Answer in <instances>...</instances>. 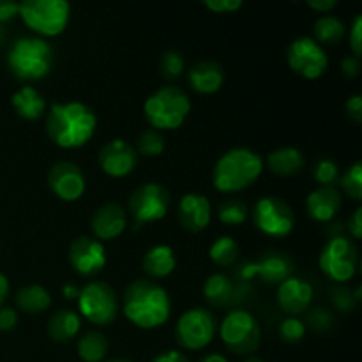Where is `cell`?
<instances>
[{"label":"cell","mask_w":362,"mask_h":362,"mask_svg":"<svg viewBox=\"0 0 362 362\" xmlns=\"http://www.w3.org/2000/svg\"><path fill=\"white\" fill-rule=\"evenodd\" d=\"M175 265H177L175 253H173L172 247L165 246V244L152 246L144 257L145 274L151 276V278L154 279H161V278H166V276H170L173 271H175Z\"/></svg>","instance_id":"obj_23"},{"label":"cell","mask_w":362,"mask_h":362,"mask_svg":"<svg viewBox=\"0 0 362 362\" xmlns=\"http://www.w3.org/2000/svg\"><path fill=\"white\" fill-rule=\"evenodd\" d=\"M168 205V191L158 182H147L136 187L129 198V211L138 226L144 223H156L165 218Z\"/></svg>","instance_id":"obj_13"},{"label":"cell","mask_w":362,"mask_h":362,"mask_svg":"<svg viewBox=\"0 0 362 362\" xmlns=\"http://www.w3.org/2000/svg\"><path fill=\"white\" fill-rule=\"evenodd\" d=\"M346 113L352 120L356 122H362V98L359 94L352 95V98L346 101Z\"/></svg>","instance_id":"obj_44"},{"label":"cell","mask_w":362,"mask_h":362,"mask_svg":"<svg viewBox=\"0 0 362 362\" xmlns=\"http://www.w3.org/2000/svg\"><path fill=\"white\" fill-rule=\"evenodd\" d=\"M313 175H315V180H317L320 186L334 187L336 180H338V177H339L338 165H336L332 159H327V158L320 159V161L315 165Z\"/></svg>","instance_id":"obj_36"},{"label":"cell","mask_w":362,"mask_h":362,"mask_svg":"<svg viewBox=\"0 0 362 362\" xmlns=\"http://www.w3.org/2000/svg\"><path fill=\"white\" fill-rule=\"evenodd\" d=\"M313 296L315 290L311 283H308L303 278L290 276L285 281L279 283L278 304L290 317H297V315H303L310 308Z\"/></svg>","instance_id":"obj_18"},{"label":"cell","mask_w":362,"mask_h":362,"mask_svg":"<svg viewBox=\"0 0 362 362\" xmlns=\"http://www.w3.org/2000/svg\"><path fill=\"white\" fill-rule=\"evenodd\" d=\"M159 71H161V76L166 80H175L182 74L184 71V59L179 52H165L161 55V62H159Z\"/></svg>","instance_id":"obj_35"},{"label":"cell","mask_w":362,"mask_h":362,"mask_svg":"<svg viewBox=\"0 0 362 362\" xmlns=\"http://www.w3.org/2000/svg\"><path fill=\"white\" fill-rule=\"evenodd\" d=\"M69 262L80 276L90 278L106 265V250L94 237H78L69 247Z\"/></svg>","instance_id":"obj_15"},{"label":"cell","mask_w":362,"mask_h":362,"mask_svg":"<svg viewBox=\"0 0 362 362\" xmlns=\"http://www.w3.org/2000/svg\"><path fill=\"white\" fill-rule=\"evenodd\" d=\"M187 80H189L191 87L200 94H214L221 88L225 73L218 62L202 60L191 67L189 73H187Z\"/></svg>","instance_id":"obj_22"},{"label":"cell","mask_w":362,"mask_h":362,"mask_svg":"<svg viewBox=\"0 0 362 362\" xmlns=\"http://www.w3.org/2000/svg\"><path fill=\"white\" fill-rule=\"evenodd\" d=\"M332 300H334V304H336V308H338V310L349 311V310H352V308H354V300H356V299L352 297L350 290L343 288V290H336Z\"/></svg>","instance_id":"obj_42"},{"label":"cell","mask_w":362,"mask_h":362,"mask_svg":"<svg viewBox=\"0 0 362 362\" xmlns=\"http://www.w3.org/2000/svg\"><path fill=\"white\" fill-rule=\"evenodd\" d=\"M286 60L292 71L308 80L320 78L327 71L329 59L325 49L313 37H297L286 49Z\"/></svg>","instance_id":"obj_12"},{"label":"cell","mask_w":362,"mask_h":362,"mask_svg":"<svg viewBox=\"0 0 362 362\" xmlns=\"http://www.w3.org/2000/svg\"><path fill=\"white\" fill-rule=\"evenodd\" d=\"M105 362H131V361H124V359H113V361H105Z\"/></svg>","instance_id":"obj_53"},{"label":"cell","mask_w":362,"mask_h":362,"mask_svg":"<svg viewBox=\"0 0 362 362\" xmlns=\"http://www.w3.org/2000/svg\"><path fill=\"white\" fill-rule=\"evenodd\" d=\"M308 322H310L311 327L317 329V331H325V329L331 327L332 317L327 310H324V308H317V310H313V313L310 315Z\"/></svg>","instance_id":"obj_39"},{"label":"cell","mask_w":362,"mask_h":362,"mask_svg":"<svg viewBox=\"0 0 362 362\" xmlns=\"http://www.w3.org/2000/svg\"><path fill=\"white\" fill-rule=\"evenodd\" d=\"M204 296L207 303L212 306H225L232 303L237 296V286L233 285L232 279L225 274H211L204 283Z\"/></svg>","instance_id":"obj_27"},{"label":"cell","mask_w":362,"mask_h":362,"mask_svg":"<svg viewBox=\"0 0 362 362\" xmlns=\"http://www.w3.org/2000/svg\"><path fill=\"white\" fill-rule=\"evenodd\" d=\"M349 232L352 233V237L356 240H359L362 237V209L361 207H357L356 211H354L352 218H350Z\"/></svg>","instance_id":"obj_46"},{"label":"cell","mask_w":362,"mask_h":362,"mask_svg":"<svg viewBox=\"0 0 362 362\" xmlns=\"http://www.w3.org/2000/svg\"><path fill=\"white\" fill-rule=\"evenodd\" d=\"M20 16L37 34L59 35L69 23L71 6L66 0H25L20 2Z\"/></svg>","instance_id":"obj_6"},{"label":"cell","mask_w":362,"mask_h":362,"mask_svg":"<svg viewBox=\"0 0 362 362\" xmlns=\"http://www.w3.org/2000/svg\"><path fill=\"white\" fill-rule=\"evenodd\" d=\"M218 218L223 225H243L247 219V207L237 198H228L218 207Z\"/></svg>","instance_id":"obj_32"},{"label":"cell","mask_w":362,"mask_h":362,"mask_svg":"<svg viewBox=\"0 0 362 362\" xmlns=\"http://www.w3.org/2000/svg\"><path fill=\"white\" fill-rule=\"evenodd\" d=\"M357 250L352 240L343 235L331 237L322 250L318 264L324 274L336 283H346L357 271Z\"/></svg>","instance_id":"obj_9"},{"label":"cell","mask_w":362,"mask_h":362,"mask_svg":"<svg viewBox=\"0 0 362 362\" xmlns=\"http://www.w3.org/2000/svg\"><path fill=\"white\" fill-rule=\"evenodd\" d=\"M48 186L60 200L76 202L85 193V175L74 163L60 161L49 170Z\"/></svg>","instance_id":"obj_16"},{"label":"cell","mask_w":362,"mask_h":362,"mask_svg":"<svg viewBox=\"0 0 362 362\" xmlns=\"http://www.w3.org/2000/svg\"><path fill=\"white\" fill-rule=\"evenodd\" d=\"M244 362H264L260 359V357H250V359H246Z\"/></svg>","instance_id":"obj_52"},{"label":"cell","mask_w":362,"mask_h":362,"mask_svg":"<svg viewBox=\"0 0 362 362\" xmlns=\"http://www.w3.org/2000/svg\"><path fill=\"white\" fill-rule=\"evenodd\" d=\"M20 14V2L14 0H0V23L13 20Z\"/></svg>","instance_id":"obj_41"},{"label":"cell","mask_w":362,"mask_h":362,"mask_svg":"<svg viewBox=\"0 0 362 362\" xmlns=\"http://www.w3.org/2000/svg\"><path fill=\"white\" fill-rule=\"evenodd\" d=\"M81 329V317L73 310H59L48 322L49 338L57 343H66L76 338Z\"/></svg>","instance_id":"obj_25"},{"label":"cell","mask_w":362,"mask_h":362,"mask_svg":"<svg viewBox=\"0 0 362 362\" xmlns=\"http://www.w3.org/2000/svg\"><path fill=\"white\" fill-rule=\"evenodd\" d=\"M292 272L293 262L290 260L288 255L281 253V251H267L258 260L243 265V269L239 271V278L244 281L258 278L269 285H278L290 278Z\"/></svg>","instance_id":"obj_14"},{"label":"cell","mask_w":362,"mask_h":362,"mask_svg":"<svg viewBox=\"0 0 362 362\" xmlns=\"http://www.w3.org/2000/svg\"><path fill=\"white\" fill-rule=\"evenodd\" d=\"M253 223L269 237L288 235L296 225L292 207L278 197H264L255 204Z\"/></svg>","instance_id":"obj_10"},{"label":"cell","mask_w":362,"mask_h":362,"mask_svg":"<svg viewBox=\"0 0 362 362\" xmlns=\"http://www.w3.org/2000/svg\"><path fill=\"white\" fill-rule=\"evenodd\" d=\"M7 66L20 80H41L53 66V48L41 37H20L7 53Z\"/></svg>","instance_id":"obj_4"},{"label":"cell","mask_w":362,"mask_h":362,"mask_svg":"<svg viewBox=\"0 0 362 362\" xmlns=\"http://www.w3.org/2000/svg\"><path fill=\"white\" fill-rule=\"evenodd\" d=\"M269 168L281 177L297 175L304 166V156L299 148L293 147H281L276 148L269 154L267 158Z\"/></svg>","instance_id":"obj_26"},{"label":"cell","mask_w":362,"mask_h":362,"mask_svg":"<svg viewBox=\"0 0 362 362\" xmlns=\"http://www.w3.org/2000/svg\"><path fill=\"white\" fill-rule=\"evenodd\" d=\"M124 315L140 329H158L172 313L168 292L151 279H136L124 292Z\"/></svg>","instance_id":"obj_2"},{"label":"cell","mask_w":362,"mask_h":362,"mask_svg":"<svg viewBox=\"0 0 362 362\" xmlns=\"http://www.w3.org/2000/svg\"><path fill=\"white\" fill-rule=\"evenodd\" d=\"M18 313L13 308H0V329L2 331H11L16 327Z\"/></svg>","instance_id":"obj_43"},{"label":"cell","mask_w":362,"mask_h":362,"mask_svg":"<svg viewBox=\"0 0 362 362\" xmlns=\"http://www.w3.org/2000/svg\"><path fill=\"white\" fill-rule=\"evenodd\" d=\"M204 6L214 13H232L243 7V0H204Z\"/></svg>","instance_id":"obj_40"},{"label":"cell","mask_w":362,"mask_h":362,"mask_svg":"<svg viewBox=\"0 0 362 362\" xmlns=\"http://www.w3.org/2000/svg\"><path fill=\"white\" fill-rule=\"evenodd\" d=\"M62 293H64V297H66V299H76V297L80 296V288H78V286H74V285H66L62 288Z\"/></svg>","instance_id":"obj_50"},{"label":"cell","mask_w":362,"mask_h":362,"mask_svg":"<svg viewBox=\"0 0 362 362\" xmlns=\"http://www.w3.org/2000/svg\"><path fill=\"white\" fill-rule=\"evenodd\" d=\"M78 308L81 317L90 324L108 325L119 315V297L115 290L103 281H92L80 290Z\"/></svg>","instance_id":"obj_8"},{"label":"cell","mask_w":362,"mask_h":362,"mask_svg":"<svg viewBox=\"0 0 362 362\" xmlns=\"http://www.w3.org/2000/svg\"><path fill=\"white\" fill-rule=\"evenodd\" d=\"M78 356L85 362H101L108 354V339L98 331L85 332L78 339Z\"/></svg>","instance_id":"obj_29"},{"label":"cell","mask_w":362,"mask_h":362,"mask_svg":"<svg viewBox=\"0 0 362 362\" xmlns=\"http://www.w3.org/2000/svg\"><path fill=\"white\" fill-rule=\"evenodd\" d=\"M200 362H228V361H226V357L221 356V354H209V356H205Z\"/></svg>","instance_id":"obj_51"},{"label":"cell","mask_w":362,"mask_h":362,"mask_svg":"<svg viewBox=\"0 0 362 362\" xmlns=\"http://www.w3.org/2000/svg\"><path fill=\"white\" fill-rule=\"evenodd\" d=\"M151 362H189L186 356H182L177 350H168V352H161L154 357Z\"/></svg>","instance_id":"obj_47"},{"label":"cell","mask_w":362,"mask_h":362,"mask_svg":"<svg viewBox=\"0 0 362 362\" xmlns=\"http://www.w3.org/2000/svg\"><path fill=\"white\" fill-rule=\"evenodd\" d=\"M341 71L346 78H356L361 71V59L357 57H345L341 60Z\"/></svg>","instance_id":"obj_45"},{"label":"cell","mask_w":362,"mask_h":362,"mask_svg":"<svg viewBox=\"0 0 362 362\" xmlns=\"http://www.w3.org/2000/svg\"><path fill=\"white\" fill-rule=\"evenodd\" d=\"M306 334V324L297 317H288L279 325V336L286 343H299Z\"/></svg>","instance_id":"obj_37"},{"label":"cell","mask_w":362,"mask_h":362,"mask_svg":"<svg viewBox=\"0 0 362 362\" xmlns=\"http://www.w3.org/2000/svg\"><path fill=\"white\" fill-rule=\"evenodd\" d=\"M92 232L98 239L112 240L122 235L127 226L126 211L119 204H105L92 216Z\"/></svg>","instance_id":"obj_20"},{"label":"cell","mask_w":362,"mask_h":362,"mask_svg":"<svg viewBox=\"0 0 362 362\" xmlns=\"http://www.w3.org/2000/svg\"><path fill=\"white\" fill-rule=\"evenodd\" d=\"M313 34H315V41L320 45H336L343 39L345 35V25L339 18L331 16V14H325V16L318 18L315 21V28H313Z\"/></svg>","instance_id":"obj_30"},{"label":"cell","mask_w":362,"mask_h":362,"mask_svg":"<svg viewBox=\"0 0 362 362\" xmlns=\"http://www.w3.org/2000/svg\"><path fill=\"white\" fill-rule=\"evenodd\" d=\"M191 112V101L186 92L173 85L158 88L144 105L145 119L152 127L163 131L177 129Z\"/></svg>","instance_id":"obj_5"},{"label":"cell","mask_w":362,"mask_h":362,"mask_svg":"<svg viewBox=\"0 0 362 362\" xmlns=\"http://www.w3.org/2000/svg\"><path fill=\"white\" fill-rule=\"evenodd\" d=\"M138 152L144 156H159L165 151V138L158 133L156 129H147L140 134L136 141Z\"/></svg>","instance_id":"obj_34"},{"label":"cell","mask_w":362,"mask_h":362,"mask_svg":"<svg viewBox=\"0 0 362 362\" xmlns=\"http://www.w3.org/2000/svg\"><path fill=\"white\" fill-rule=\"evenodd\" d=\"M16 304L25 313L37 315L48 310L49 304H52V297H49L48 290L45 286L28 285L18 290Z\"/></svg>","instance_id":"obj_28"},{"label":"cell","mask_w":362,"mask_h":362,"mask_svg":"<svg viewBox=\"0 0 362 362\" xmlns=\"http://www.w3.org/2000/svg\"><path fill=\"white\" fill-rule=\"evenodd\" d=\"M13 106L25 120H37L45 115L46 101L37 88L23 85L13 94Z\"/></svg>","instance_id":"obj_24"},{"label":"cell","mask_w":362,"mask_h":362,"mask_svg":"<svg viewBox=\"0 0 362 362\" xmlns=\"http://www.w3.org/2000/svg\"><path fill=\"white\" fill-rule=\"evenodd\" d=\"M306 209L308 214L315 221H332L334 216L339 212V209H341V194L336 187L320 186L310 193L306 200Z\"/></svg>","instance_id":"obj_21"},{"label":"cell","mask_w":362,"mask_h":362,"mask_svg":"<svg viewBox=\"0 0 362 362\" xmlns=\"http://www.w3.org/2000/svg\"><path fill=\"white\" fill-rule=\"evenodd\" d=\"M7 293H9V281H7L6 276H4L2 272H0V304H2L4 300H6Z\"/></svg>","instance_id":"obj_49"},{"label":"cell","mask_w":362,"mask_h":362,"mask_svg":"<svg viewBox=\"0 0 362 362\" xmlns=\"http://www.w3.org/2000/svg\"><path fill=\"white\" fill-rule=\"evenodd\" d=\"M237 257H239V244L230 235L218 237L212 243L211 258L214 264L221 265V267H230V265L235 264Z\"/></svg>","instance_id":"obj_31"},{"label":"cell","mask_w":362,"mask_h":362,"mask_svg":"<svg viewBox=\"0 0 362 362\" xmlns=\"http://www.w3.org/2000/svg\"><path fill=\"white\" fill-rule=\"evenodd\" d=\"M223 343L239 356L253 354L260 345V325L246 310H233L223 318L219 329Z\"/></svg>","instance_id":"obj_7"},{"label":"cell","mask_w":362,"mask_h":362,"mask_svg":"<svg viewBox=\"0 0 362 362\" xmlns=\"http://www.w3.org/2000/svg\"><path fill=\"white\" fill-rule=\"evenodd\" d=\"M95 127L94 110L80 101L53 103L46 115V133L62 148L83 147L94 136Z\"/></svg>","instance_id":"obj_1"},{"label":"cell","mask_w":362,"mask_h":362,"mask_svg":"<svg viewBox=\"0 0 362 362\" xmlns=\"http://www.w3.org/2000/svg\"><path fill=\"white\" fill-rule=\"evenodd\" d=\"M216 320L205 308H193L180 315L175 327V338L184 349L202 350L214 339Z\"/></svg>","instance_id":"obj_11"},{"label":"cell","mask_w":362,"mask_h":362,"mask_svg":"<svg viewBox=\"0 0 362 362\" xmlns=\"http://www.w3.org/2000/svg\"><path fill=\"white\" fill-rule=\"evenodd\" d=\"M350 46H352L354 57L361 59L362 55V16L357 14L354 18L352 28H350Z\"/></svg>","instance_id":"obj_38"},{"label":"cell","mask_w":362,"mask_h":362,"mask_svg":"<svg viewBox=\"0 0 362 362\" xmlns=\"http://www.w3.org/2000/svg\"><path fill=\"white\" fill-rule=\"evenodd\" d=\"M336 4H338L336 0H308V6L320 11V13H329L331 9H334Z\"/></svg>","instance_id":"obj_48"},{"label":"cell","mask_w":362,"mask_h":362,"mask_svg":"<svg viewBox=\"0 0 362 362\" xmlns=\"http://www.w3.org/2000/svg\"><path fill=\"white\" fill-rule=\"evenodd\" d=\"M262 158L250 148L237 147L218 159L212 170V182L221 193H237L246 189L262 173Z\"/></svg>","instance_id":"obj_3"},{"label":"cell","mask_w":362,"mask_h":362,"mask_svg":"<svg viewBox=\"0 0 362 362\" xmlns=\"http://www.w3.org/2000/svg\"><path fill=\"white\" fill-rule=\"evenodd\" d=\"M211 204L200 193H187L180 198L177 218L187 232H202L211 223Z\"/></svg>","instance_id":"obj_19"},{"label":"cell","mask_w":362,"mask_h":362,"mask_svg":"<svg viewBox=\"0 0 362 362\" xmlns=\"http://www.w3.org/2000/svg\"><path fill=\"white\" fill-rule=\"evenodd\" d=\"M136 163L138 156L134 147L127 144L126 140H120V138L108 141L99 151V165H101L103 172L108 173L110 177H115V179L129 175Z\"/></svg>","instance_id":"obj_17"},{"label":"cell","mask_w":362,"mask_h":362,"mask_svg":"<svg viewBox=\"0 0 362 362\" xmlns=\"http://www.w3.org/2000/svg\"><path fill=\"white\" fill-rule=\"evenodd\" d=\"M341 187L352 200H362V163L356 161L341 177Z\"/></svg>","instance_id":"obj_33"}]
</instances>
